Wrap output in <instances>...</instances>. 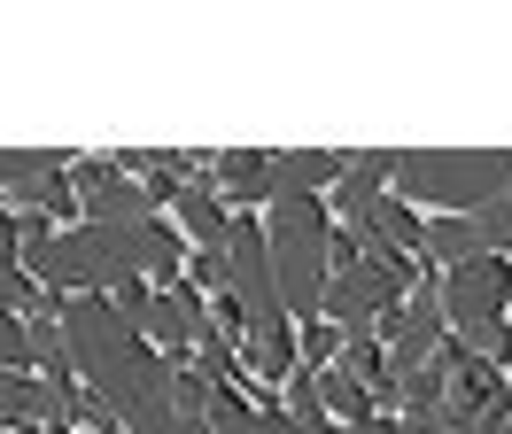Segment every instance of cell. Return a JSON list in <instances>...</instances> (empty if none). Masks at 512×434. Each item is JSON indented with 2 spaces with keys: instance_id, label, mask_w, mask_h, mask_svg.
I'll return each instance as SVG.
<instances>
[{
  "instance_id": "6da1fadb",
  "label": "cell",
  "mask_w": 512,
  "mask_h": 434,
  "mask_svg": "<svg viewBox=\"0 0 512 434\" xmlns=\"http://www.w3.org/2000/svg\"><path fill=\"white\" fill-rule=\"evenodd\" d=\"M163 396H171V411H179V419H202V427H210V419H225V411L241 403L218 372H202L194 357H187V365H163Z\"/></svg>"
},
{
  "instance_id": "7a4b0ae2",
  "label": "cell",
  "mask_w": 512,
  "mask_h": 434,
  "mask_svg": "<svg viewBox=\"0 0 512 434\" xmlns=\"http://www.w3.org/2000/svg\"><path fill=\"white\" fill-rule=\"evenodd\" d=\"M319 411H326L342 434H350V427H373V419H381V396H373V388H357L350 372L319 365Z\"/></svg>"
}]
</instances>
